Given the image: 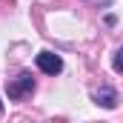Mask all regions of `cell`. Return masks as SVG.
Returning a JSON list of instances; mask_svg holds the SVG:
<instances>
[{
	"label": "cell",
	"instance_id": "6da1fadb",
	"mask_svg": "<svg viewBox=\"0 0 123 123\" xmlns=\"http://www.w3.org/2000/svg\"><path fill=\"white\" fill-rule=\"evenodd\" d=\"M6 92L12 100H23V97H29L34 92V77H31L29 72H23V74H17L12 83H6Z\"/></svg>",
	"mask_w": 123,
	"mask_h": 123
},
{
	"label": "cell",
	"instance_id": "7a4b0ae2",
	"mask_svg": "<svg viewBox=\"0 0 123 123\" xmlns=\"http://www.w3.org/2000/svg\"><path fill=\"white\" fill-rule=\"evenodd\" d=\"M37 69L46 72V74H60L63 72L60 55H55V52H40V55H37Z\"/></svg>",
	"mask_w": 123,
	"mask_h": 123
},
{
	"label": "cell",
	"instance_id": "3957f363",
	"mask_svg": "<svg viewBox=\"0 0 123 123\" xmlns=\"http://www.w3.org/2000/svg\"><path fill=\"white\" fill-rule=\"evenodd\" d=\"M94 103L103 106V109H115L117 106V92L112 86H100V89H94Z\"/></svg>",
	"mask_w": 123,
	"mask_h": 123
},
{
	"label": "cell",
	"instance_id": "277c9868",
	"mask_svg": "<svg viewBox=\"0 0 123 123\" xmlns=\"http://www.w3.org/2000/svg\"><path fill=\"white\" fill-rule=\"evenodd\" d=\"M112 66H115V72H123V46L117 49V55H115V60H112Z\"/></svg>",
	"mask_w": 123,
	"mask_h": 123
},
{
	"label": "cell",
	"instance_id": "5b68a950",
	"mask_svg": "<svg viewBox=\"0 0 123 123\" xmlns=\"http://www.w3.org/2000/svg\"><path fill=\"white\" fill-rule=\"evenodd\" d=\"M89 3H103V6H106V3H112V0H89Z\"/></svg>",
	"mask_w": 123,
	"mask_h": 123
},
{
	"label": "cell",
	"instance_id": "8992f818",
	"mask_svg": "<svg viewBox=\"0 0 123 123\" xmlns=\"http://www.w3.org/2000/svg\"><path fill=\"white\" fill-rule=\"evenodd\" d=\"M0 115H3V100H0Z\"/></svg>",
	"mask_w": 123,
	"mask_h": 123
}]
</instances>
